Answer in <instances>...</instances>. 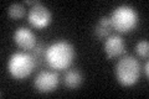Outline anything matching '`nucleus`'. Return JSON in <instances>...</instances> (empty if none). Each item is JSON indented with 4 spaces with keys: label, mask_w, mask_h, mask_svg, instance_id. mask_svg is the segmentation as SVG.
Listing matches in <instances>:
<instances>
[{
    "label": "nucleus",
    "mask_w": 149,
    "mask_h": 99,
    "mask_svg": "<svg viewBox=\"0 0 149 99\" xmlns=\"http://www.w3.org/2000/svg\"><path fill=\"white\" fill-rule=\"evenodd\" d=\"M14 42L20 47L21 50L25 51H31L36 46V36L30 29H27L25 26L17 27L13 35Z\"/></svg>",
    "instance_id": "8"
},
{
    "label": "nucleus",
    "mask_w": 149,
    "mask_h": 99,
    "mask_svg": "<svg viewBox=\"0 0 149 99\" xmlns=\"http://www.w3.org/2000/svg\"><path fill=\"white\" fill-rule=\"evenodd\" d=\"M36 67L35 60L31 53L27 52H15L10 56L8 62L9 73L15 79H25L32 73Z\"/></svg>",
    "instance_id": "4"
},
{
    "label": "nucleus",
    "mask_w": 149,
    "mask_h": 99,
    "mask_svg": "<svg viewBox=\"0 0 149 99\" xmlns=\"http://www.w3.org/2000/svg\"><path fill=\"white\" fill-rule=\"evenodd\" d=\"M24 4H25V5H30L32 8V6H35V5H39V4H41V3L39 1V0H25Z\"/></svg>",
    "instance_id": "14"
},
{
    "label": "nucleus",
    "mask_w": 149,
    "mask_h": 99,
    "mask_svg": "<svg viewBox=\"0 0 149 99\" xmlns=\"http://www.w3.org/2000/svg\"><path fill=\"white\" fill-rule=\"evenodd\" d=\"M141 63L139 61L130 55L122 56L114 68V74L117 81L124 87L134 86L141 77Z\"/></svg>",
    "instance_id": "2"
},
{
    "label": "nucleus",
    "mask_w": 149,
    "mask_h": 99,
    "mask_svg": "<svg viewBox=\"0 0 149 99\" xmlns=\"http://www.w3.org/2000/svg\"><path fill=\"white\" fill-rule=\"evenodd\" d=\"M143 71H144V74H146V77L148 78V77H149V63H148V62H146V63H144Z\"/></svg>",
    "instance_id": "15"
},
{
    "label": "nucleus",
    "mask_w": 149,
    "mask_h": 99,
    "mask_svg": "<svg viewBox=\"0 0 149 99\" xmlns=\"http://www.w3.org/2000/svg\"><path fill=\"white\" fill-rule=\"evenodd\" d=\"M76 51L68 41H57L46 48V64L51 69L63 71L72 64Z\"/></svg>",
    "instance_id": "1"
},
{
    "label": "nucleus",
    "mask_w": 149,
    "mask_h": 99,
    "mask_svg": "<svg viewBox=\"0 0 149 99\" xmlns=\"http://www.w3.org/2000/svg\"><path fill=\"white\" fill-rule=\"evenodd\" d=\"M112 24L109 16H102L93 27V34L98 40H106L109 35H112Z\"/></svg>",
    "instance_id": "9"
},
{
    "label": "nucleus",
    "mask_w": 149,
    "mask_h": 99,
    "mask_svg": "<svg viewBox=\"0 0 149 99\" xmlns=\"http://www.w3.org/2000/svg\"><path fill=\"white\" fill-rule=\"evenodd\" d=\"M46 48H47V47H46L45 45H42V44L37 45L36 44V46L30 51L31 56L35 60L36 66H44V64H46Z\"/></svg>",
    "instance_id": "11"
},
{
    "label": "nucleus",
    "mask_w": 149,
    "mask_h": 99,
    "mask_svg": "<svg viewBox=\"0 0 149 99\" xmlns=\"http://www.w3.org/2000/svg\"><path fill=\"white\" fill-rule=\"evenodd\" d=\"M60 78L55 71H41L34 79V87L40 93H50L57 88Z\"/></svg>",
    "instance_id": "5"
},
{
    "label": "nucleus",
    "mask_w": 149,
    "mask_h": 99,
    "mask_svg": "<svg viewBox=\"0 0 149 99\" xmlns=\"http://www.w3.org/2000/svg\"><path fill=\"white\" fill-rule=\"evenodd\" d=\"M136 52L139 57L142 58H147L148 55H149V42L143 40V41H139L138 44L136 45Z\"/></svg>",
    "instance_id": "13"
},
{
    "label": "nucleus",
    "mask_w": 149,
    "mask_h": 99,
    "mask_svg": "<svg viewBox=\"0 0 149 99\" xmlns=\"http://www.w3.org/2000/svg\"><path fill=\"white\" fill-rule=\"evenodd\" d=\"M83 77L80 71L77 69H68L63 76V84L68 89H76L82 84Z\"/></svg>",
    "instance_id": "10"
},
{
    "label": "nucleus",
    "mask_w": 149,
    "mask_h": 99,
    "mask_svg": "<svg viewBox=\"0 0 149 99\" xmlns=\"http://www.w3.org/2000/svg\"><path fill=\"white\" fill-rule=\"evenodd\" d=\"M111 24L113 30L119 34H125L134 30L138 25L139 16L134 8L129 5H119L111 14Z\"/></svg>",
    "instance_id": "3"
},
{
    "label": "nucleus",
    "mask_w": 149,
    "mask_h": 99,
    "mask_svg": "<svg viewBox=\"0 0 149 99\" xmlns=\"http://www.w3.org/2000/svg\"><path fill=\"white\" fill-rule=\"evenodd\" d=\"M103 51L108 60L122 56L125 52V42L123 37L120 35H109L104 40Z\"/></svg>",
    "instance_id": "7"
},
{
    "label": "nucleus",
    "mask_w": 149,
    "mask_h": 99,
    "mask_svg": "<svg viewBox=\"0 0 149 99\" xmlns=\"http://www.w3.org/2000/svg\"><path fill=\"white\" fill-rule=\"evenodd\" d=\"M8 15L9 17L14 19V20H17V19H22L26 15V9L24 6V4H11L10 6L8 8Z\"/></svg>",
    "instance_id": "12"
},
{
    "label": "nucleus",
    "mask_w": 149,
    "mask_h": 99,
    "mask_svg": "<svg viewBox=\"0 0 149 99\" xmlns=\"http://www.w3.org/2000/svg\"><path fill=\"white\" fill-rule=\"evenodd\" d=\"M27 20L36 29H45L50 25L51 20H52V14L45 5L39 4V5H35L29 9Z\"/></svg>",
    "instance_id": "6"
}]
</instances>
